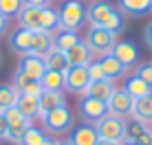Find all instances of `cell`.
<instances>
[{"label":"cell","instance_id":"obj_1","mask_svg":"<svg viewBox=\"0 0 152 145\" xmlns=\"http://www.w3.org/2000/svg\"><path fill=\"white\" fill-rule=\"evenodd\" d=\"M86 20L93 29H104V31L115 33V35H119L126 29L124 27V15L108 0H95L86 9Z\"/></svg>","mask_w":152,"mask_h":145},{"label":"cell","instance_id":"obj_2","mask_svg":"<svg viewBox=\"0 0 152 145\" xmlns=\"http://www.w3.org/2000/svg\"><path fill=\"white\" fill-rule=\"evenodd\" d=\"M84 42L88 44V51H91V55H97L99 59L106 57V55H110L113 46L117 44V35L110 33V31H104V29H88V35Z\"/></svg>","mask_w":152,"mask_h":145},{"label":"cell","instance_id":"obj_3","mask_svg":"<svg viewBox=\"0 0 152 145\" xmlns=\"http://www.w3.org/2000/svg\"><path fill=\"white\" fill-rule=\"evenodd\" d=\"M95 132L102 141H117L126 143V119L106 115L102 121L95 123Z\"/></svg>","mask_w":152,"mask_h":145},{"label":"cell","instance_id":"obj_4","mask_svg":"<svg viewBox=\"0 0 152 145\" xmlns=\"http://www.w3.org/2000/svg\"><path fill=\"white\" fill-rule=\"evenodd\" d=\"M60 27L57 29H64V31H77L82 27V22L86 20V9L80 0H66L60 9Z\"/></svg>","mask_w":152,"mask_h":145},{"label":"cell","instance_id":"obj_5","mask_svg":"<svg viewBox=\"0 0 152 145\" xmlns=\"http://www.w3.org/2000/svg\"><path fill=\"white\" fill-rule=\"evenodd\" d=\"M42 123L49 132H66L73 128V112L66 106L55 108V110L42 115Z\"/></svg>","mask_w":152,"mask_h":145},{"label":"cell","instance_id":"obj_6","mask_svg":"<svg viewBox=\"0 0 152 145\" xmlns=\"http://www.w3.org/2000/svg\"><path fill=\"white\" fill-rule=\"evenodd\" d=\"M132 106H134V99L124 90V88L115 90V92H113V97L106 101L108 115H113V117H121V119L130 117V112H132Z\"/></svg>","mask_w":152,"mask_h":145},{"label":"cell","instance_id":"obj_7","mask_svg":"<svg viewBox=\"0 0 152 145\" xmlns=\"http://www.w3.org/2000/svg\"><path fill=\"white\" fill-rule=\"evenodd\" d=\"M77 110H80L82 119L88 121V123H97V121H102V119L108 115L106 103L97 101V99H91V97H82L80 103H77Z\"/></svg>","mask_w":152,"mask_h":145},{"label":"cell","instance_id":"obj_8","mask_svg":"<svg viewBox=\"0 0 152 145\" xmlns=\"http://www.w3.org/2000/svg\"><path fill=\"white\" fill-rule=\"evenodd\" d=\"M88 84H91V79H88L86 66H71V68L64 72V88L69 92L84 95V90H86Z\"/></svg>","mask_w":152,"mask_h":145},{"label":"cell","instance_id":"obj_9","mask_svg":"<svg viewBox=\"0 0 152 145\" xmlns=\"http://www.w3.org/2000/svg\"><path fill=\"white\" fill-rule=\"evenodd\" d=\"M110 55L119 62V64H124L126 68H130V66H134L139 62V51H137V46L132 42H117L113 46Z\"/></svg>","mask_w":152,"mask_h":145},{"label":"cell","instance_id":"obj_10","mask_svg":"<svg viewBox=\"0 0 152 145\" xmlns=\"http://www.w3.org/2000/svg\"><path fill=\"white\" fill-rule=\"evenodd\" d=\"M53 49H55L53 33H51V31H35L33 38H31V55L46 57Z\"/></svg>","mask_w":152,"mask_h":145},{"label":"cell","instance_id":"obj_11","mask_svg":"<svg viewBox=\"0 0 152 145\" xmlns=\"http://www.w3.org/2000/svg\"><path fill=\"white\" fill-rule=\"evenodd\" d=\"M117 90L113 84V79H97V81H91L84 90V97H91V99H97V101H104L106 103L108 99L113 97V92Z\"/></svg>","mask_w":152,"mask_h":145},{"label":"cell","instance_id":"obj_12","mask_svg":"<svg viewBox=\"0 0 152 145\" xmlns=\"http://www.w3.org/2000/svg\"><path fill=\"white\" fill-rule=\"evenodd\" d=\"M13 88L18 90V95H29V97H40L42 92H44V88H42L40 81L27 77L22 70H15V75H13Z\"/></svg>","mask_w":152,"mask_h":145},{"label":"cell","instance_id":"obj_13","mask_svg":"<svg viewBox=\"0 0 152 145\" xmlns=\"http://www.w3.org/2000/svg\"><path fill=\"white\" fill-rule=\"evenodd\" d=\"M18 70H22L27 77H31V79L40 81L42 77H44L46 72V64H44V57H38V55H24L22 62H20Z\"/></svg>","mask_w":152,"mask_h":145},{"label":"cell","instance_id":"obj_14","mask_svg":"<svg viewBox=\"0 0 152 145\" xmlns=\"http://www.w3.org/2000/svg\"><path fill=\"white\" fill-rule=\"evenodd\" d=\"M18 24H20V29H27L31 33L42 31V27H40V7L22 4V9L18 11Z\"/></svg>","mask_w":152,"mask_h":145},{"label":"cell","instance_id":"obj_15","mask_svg":"<svg viewBox=\"0 0 152 145\" xmlns=\"http://www.w3.org/2000/svg\"><path fill=\"white\" fill-rule=\"evenodd\" d=\"M38 103H40V117H42V115H46V112L55 110V108L66 106V97H64L62 90H44L38 97Z\"/></svg>","mask_w":152,"mask_h":145},{"label":"cell","instance_id":"obj_16","mask_svg":"<svg viewBox=\"0 0 152 145\" xmlns=\"http://www.w3.org/2000/svg\"><path fill=\"white\" fill-rule=\"evenodd\" d=\"M31 38H33V33L27 29H18L15 33L9 38V46H11L13 53L18 55H31Z\"/></svg>","mask_w":152,"mask_h":145},{"label":"cell","instance_id":"obj_17","mask_svg":"<svg viewBox=\"0 0 152 145\" xmlns=\"http://www.w3.org/2000/svg\"><path fill=\"white\" fill-rule=\"evenodd\" d=\"M91 51H88V44L80 40L75 46H73L71 51H66V59H69L71 66H88L91 64Z\"/></svg>","mask_w":152,"mask_h":145},{"label":"cell","instance_id":"obj_18","mask_svg":"<svg viewBox=\"0 0 152 145\" xmlns=\"http://www.w3.org/2000/svg\"><path fill=\"white\" fill-rule=\"evenodd\" d=\"M15 108L20 110L27 121H33L35 117H40V103H38V97H29V95H20L18 97V103Z\"/></svg>","mask_w":152,"mask_h":145},{"label":"cell","instance_id":"obj_19","mask_svg":"<svg viewBox=\"0 0 152 145\" xmlns=\"http://www.w3.org/2000/svg\"><path fill=\"white\" fill-rule=\"evenodd\" d=\"M119 9L126 15L139 18V15L152 11V0H119Z\"/></svg>","mask_w":152,"mask_h":145},{"label":"cell","instance_id":"obj_20","mask_svg":"<svg viewBox=\"0 0 152 145\" xmlns=\"http://www.w3.org/2000/svg\"><path fill=\"white\" fill-rule=\"evenodd\" d=\"M44 64H46V70H57V72H66L71 68L69 59H66V53L60 49H53L49 55L44 57Z\"/></svg>","mask_w":152,"mask_h":145},{"label":"cell","instance_id":"obj_21","mask_svg":"<svg viewBox=\"0 0 152 145\" xmlns=\"http://www.w3.org/2000/svg\"><path fill=\"white\" fill-rule=\"evenodd\" d=\"M99 64H102V70H104V77H106V79H119V77H124L126 70H128L124 64H119L113 55L102 57V59H99Z\"/></svg>","mask_w":152,"mask_h":145},{"label":"cell","instance_id":"obj_22","mask_svg":"<svg viewBox=\"0 0 152 145\" xmlns=\"http://www.w3.org/2000/svg\"><path fill=\"white\" fill-rule=\"evenodd\" d=\"M130 117L137 119L139 123H152V108H150V97H141V99H134V106H132V112Z\"/></svg>","mask_w":152,"mask_h":145},{"label":"cell","instance_id":"obj_23","mask_svg":"<svg viewBox=\"0 0 152 145\" xmlns=\"http://www.w3.org/2000/svg\"><path fill=\"white\" fill-rule=\"evenodd\" d=\"M71 141H73V145H97L99 136L93 125H82L71 134Z\"/></svg>","mask_w":152,"mask_h":145},{"label":"cell","instance_id":"obj_24","mask_svg":"<svg viewBox=\"0 0 152 145\" xmlns=\"http://www.w3.org/2000/svg\"><path fill=\"white\" fill-rule=\"evenodd\" d=\"M53 40H55V49H60V51H71L73 46H75L77 42H80V35H77V31H64V29H55V35H53Z\"/></svg>","mask_w":152,"mask_h":145},{"label":"cell","instance_id":"obj_25","mask_svg":"<svg viewBox=\"0 0 152 145\" xmlns=\"http://www.w3.org/2000/svg\"><path fill=\"white\" fill-rule=\"evenodd\" d=\"M124 90L128 92L132 99H141V97H150L152 95V88L145 84L143 79H139V77L128 79V81H126V86H124Z\"/></svg>","mask_w":152,"mask_h":145},{"label":"cell","instance_id":"obj_26","mask_svg":"<svg viewBox=\"0 0 152 145\" xmlns=\"http://www.w3.org/2000/svg\"><path fill=\"white\" fill-rule=\"evenodd\" d=\"M40 27H42V31H51V33L60 27V15H57V11L51 9L49 4H46V7H40Z\"/></svg>","mask_w":152,"mask_h":145},{"label":"cell","instance_id":"obj_27","mask_svg":"<svg viewBox=\"0 0 152 145\" xmlns=\"http://www.w3.org/2000/svg\"><path fill=\"white\" fill-rule=\"evenodd\" d=\"M44 90H64V72L57 70H46L44 77L40 79Z\"/></svg>","mask_w":152,"mask_h":145},{"label":"cell","instance_id":"obj_28","mask_svg":"<svg viewBox=\"0 0 152 145\" xmlns=\"http://www.w3.org/2000/svg\"><path fill=\"white\" fill-rule=\"evenodd\" d=\"M18 90H15L13 86H0V115H2L4 110H9V108H15V103H18Z\"/></svg>","mask_w":152,"mask_h":145},{"label":"cell","instance_id":"obj_29","mask_svg":"<svg viewBox=\"0 0 152 145\" xmlns=\"http://www.w3.org/2000/svg\"><path fill=\"white\" fill-rule=\"evenodd\" d=\"M145 130H148V128H145L143 123H139L137 119H132V117L126 119V141H130V143L137 141V138H139Z\"/></svg>","mask_w":152,"mask_h":145},{"label":"cell","instance_id":"obj_30","mask_svg":"<svg viewBox=\"0 0 152 145\" xmlns=\"http://www.w3.org/2000/svg\"><path fill=\"white\" fill-rule=\"evenodd\" d=\"M29 128H31V121L20 123V125H9V130H7V141H9V143H15V145H20Z\"/></svg>","mask_w":152,"mask_h":145},{"label":"cell","instance_id":"obj_31","mask_svg":"<svg viewBox=\"0 0 152 145\" xmlns=\"http://www.w3.org/2000/svg\"><path fill=\"white\" fill-rule=\"evenodd\" d=\"M44 138H46L44 132L31 125L29 130H27V134H24V138H22V143H20V145H42V141H44Z\"/></svg>","mask_w":152,"mask_h":145},{"label":"cell","instance_id":"obj_32","mask_svg":"<svg viewBox=\"0 0 152 145\" xmlns=\"http://www.w3.org/2000/svg\"><path fill=\"white\" fill-rule=\"evenodd\" d=\"M20 9H22V0H0V13L7 18L18 15Z\"/></svg>","mask_w":152,"mask_h":145},{"label":"cell","instance_id":"obj_33","mask_svg":"<svg viewBox=\"0 0 152 145\" xmlns=\"http://www.w3.org/2000/svg\"><path fill=\"white\" fill-rule=\"evenodd\" d=\"M2 115H4V121H7V125H20V123H27V119L20 115L18 108H9V110H4Z\"/></svg>","mask_w":152,"mask_h":145},{"label":"cell","instance_id":"obj_34","mask_svg":"<svg viewBox=\"0 0 152 145\" xmlns=\"http://www.w3.org/2000/svg\"><path fill=\"white\" fill-rule=\"evenodd\" d=\"M86 70H88V79H91V81L106 79V77H104V70H102V64H99V62H91V64L86 66Z\"/></svg>","mask_w":152,"mask_h":145},{"label":"cell","instance_id":"obj_35","mask_svg":"<svg viewBox=\"0 0 152 145\" xmlns=\"http://www.w3.org/2000/svg\"><path fill=\"white\" fill-rule=\"evenodd\" d=\"M134 77L143 79L145 84H148V86L152 88V64H143V66H139L137 72H134Z\"/></svg>","mask_w":152,"mask_h":145},{"label":"cell","instance_id":"obj_36","mask_svg":"<svg viewBox=\"0 0 152 145\" xmlns=\"http://www.w3.org/2000/svg\"><path fill=\"white\" fill-rule=\"evenodd\" d=\"M132 143H134V145H152V132L145 130V132L137 138V141H132Z\"/></svg>","mask_w":152,"mask_h":145},{"label":"cell","instance_id":"obj_37","mask_svg":"<svg viewBox=\"0 0 152 145\" xmlns=\"http://www.w3.org/2000/svg\"><path fill=\"white\" fill-rule=\"evenodd\" d=\"M7 29H9V18L0 13V38H2V35L7 33Z\"/></svg>","mask_w":152,"mask_h":145},{"label":"cell","instance_id":"obj_38","mask_svg":"<svg viewBox=\"0 0 152 145\" xmlns=\"http://www.w3.org/2000/svg\"><path fill=\"white\" fill-rule=\"evenodd\" d=\"M143 40H145V44L152 49V22L145 27V31H143Z\"/></svg>","mask_w":152,"mask_h":145},{"label":"cell","instance_id":"obj_39","mask_svg":"<svg viewBox=\"0 0 152 145\" xmlns=\"http://www.w3.org/2000/svg\"><path fill=\"white\" fill-rule=\"evenodd\" d=\"M22 4H29V7H46L49 0H22Z\"/></svg>","mask_w":152,"mask_h":145},{"label":"cell","instance_id":"obj_40","mask_svg":"<svg viewBox=\"0 0 152 145\" xmlns=\"http://www.w3.org/2000/svg\"><path fill=\"white\" fill-rule=\"evenodd\" d=\"M7 130H9V125L4 121V115H0V138H7Z\"/></svg>","mask_w":152,"mask_h":145},{"label":"cell","instance_id":"obj_41","mask_svg":"<svg viewBox=\"0 0 152 145\" xmlns=\"http://www.w3.org/2000/svg\"><path fill=\"white\" fill-rule=\"evenodd\" d=\"M97 145H124V143H117V141H102V138H99Z\"/></svg>","mask_w":152,"mask_h":145},{"label":"cell","instance_id":"obj_42","mask_svg":"<svg viewBox=\"0 0 152 145\" xmlns=\"http://www.w3.org/2000/svg\"><path fill=\"white\" fill-rule=\"evenodd\" d=\"M42 145H57V141H55V138H44Z\"/></svg>","mask_w":152,"mask_h":145},{"label":"cell","instance_id":"obj_43","mask_svg":"<svg viewBox=\"0 0 152 145\" xmlns=\"http://www.w3.org/2000/svg\"><path fill=\"white\" fill-rule=\"evenodd\" d=\"M57 145H73L71 138H66V141H57Z\"/></svg>","mask_w":152,"mask_h":145},{"label":"cell","instance_id":"obj_44","mask_svg":"<svg viewBox=\"0 0 152 145\" xmlns=\"http://www.w3.org/2000/svg\"><path fill=\"white\" fill-rule=\"evenodd\" d=\"M124 145H134V143H130V141H126V143H124Z\"/></svg>","mask_w":152,"mask_h":145},{"label":"cell","instance_id":"obj_45","mask_svg":"<svg viewBox=\"0 0 152 145\" xmlns=\"http://www.w3.org/2000/svg\"><path fill=\"white\" fill-rule=\"evenodd\" d=\"M150 108H152V95H150Z\"/></svg>","mask_w":152,"mask_h":145},{"label":"cell","instance_id":"obj_46","mask_svg":"<svg viewBox=\"0 0 152 145\" xmlns=\"http://www.w3.org/2000/svg\"><path fill=\"white\" fill-rule=\"evenodd\" d=\"M0 62H2V55H0Z\"/></svg>","mask_w":152,"mask_h":145},{"label":"cell","instance_id":"obj_47","mask_svg":"<svg viewBox=\"0 0 152 145\" xmlns=\"http://www.w3.org/2000/svg\"><path fill=\"white\" fill-rule=\"evenodd\" d=\"M49 2H51V0H49Z\"/></svg>","mask_w":152,"mask_h":145}]
</instances>
